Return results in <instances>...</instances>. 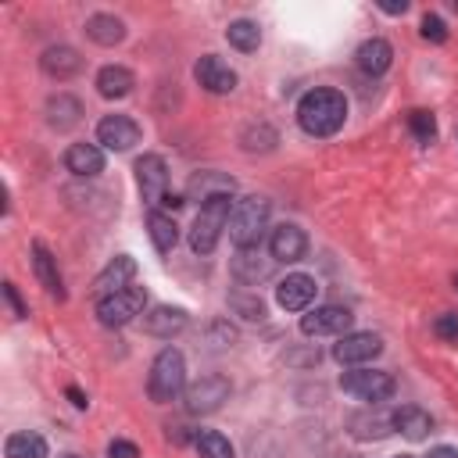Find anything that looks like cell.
I'll use <instances>...</instances> for the list:
<instances>
[{"label": "cell", "instance_id": "obj_1", "mask_svg": "<svg viewBox=\"0 0 458 458\" xmlns=\"http://www.w3.org/2000/svg\"><path fill=\"white\" fill-rule=\"evenodd\" d=\"M347 118V100L340 89H308L297 104V125L308 132V136H333L340 132Z\"/></svg>", "mask_w": 458, "mask_h": 458}, {"label": "cell", "instance_id": "obj_2", "mask_svg": "<svg viewBox=\"0 0 458 458\" xmlns=\"http://www.w3.org/2000/svg\"><path fill=\"white\" fill-rule=\"evenodd\" d=\"M229 215H233V193H218V197L204 200L190 225V250L200 258L211 254L222 240V229H229Z\"/></svg>", "mask_w": 458, "mask_h": 458}, {"label": "cell", "instance_id": "obj_3", "mask_svg": "<svg viewBox=\"0 0 458 458\" xmlns=\"http://www.w3.org/2000/svg\"><path fill=\"white\" fill-rule=\"evenodd\" d=\"M182 390H186V358L175 347H161L150 365V376H147V394L154 404H168Z\"/></svg>", "mask_w": 458, "mask_h": 458}, {"label": "cell", "instance_id": "obj_4", "mask_svg": "<svg viewBox=\"0 0 458 458\" xmlns=\"http://www.w3.org/2000/svg\"><path fill=\"white\" fill-rule=\"evenodd\" d=\"M268 211L272 204L265 197H240L233 204V215H229V240L240 247H258L261 243V233L268 225Z\"/></svg>", "mask_w": 458, "mask_h": 458}, {"label": "cell", "instance_id": "obj_5", "mask_svg": "<svg viewBox=\"0 0 458 458\" xmlns=\"http://www.w3.org/2000/svg\"><path fill=\"white\" fill-rule=\"evenodd\" d=\"M147 308V290L143 286H125L118 293H107L97 301V318L100 326L107 329H118V326H129L136 315H143Z\"/></svg>", "mask_w": 458, "mask_h": 458}, {"label": "cell", "instance_id": "obj_6", "mask_svg": "<svg viewBox=\"0 0 458 458\" xmlns=\"http://www.w3.org/2000/svg\"><path fill=\"white\" fill-rule=\"evenodd\" d=\"M340 386H344V394H351L358 401H369V404H379V401L394 397V390H397L394 376L379 372V369H351V372L340 376Z\"/></svg>", "mask_w": 458, "mask_h": 458}, {"label": "cell", "instance_id": "obj_7", "mask_svg": "<svg viewBox=\"0 0 458 458\" xmlns=\"http://www.w3.org/2000/svg\"><path fill=\"white\" fill-rule=\"evenodd\" d=\"M351 322H354L351 308H344V304H318L308 315H301V333L304 336H344L351 329Z\"/></svg>", "mask_w": 458, "mask_h": 458}, {"label": "cell", "instance_id": "obj_8", "mask_svg": "<svg viewBox=\"0 0 458 458\" xmlns=\"http://www.w3.org/2000/svg\"><path fill=\"white\" fill-rule=\"evenodd\" d=\"M229 401V379L225 376H200L197 383L186 386V411L193 415H211Z\"/></svg>", "mask_w": 458, "mask_h": 458}, {"label": "cell", "instance_id": "obj_9", "mask_svg": "<svg viewBox=\"0 0 458 458\" xmlns=\"http://www.w3.org/2000/svg\"><path fill=\"white\" fill-rule=\"evenodd\" d=\"M136 182H140V193L147 204H161L165 193H168V165L161 154H143L136 161Z\"/></svg>", "mask_w": 458, "mask_h": 458}, {"label": "cell", "instance_id": "obj_10", "mask_svg": "<svg viewBox=\"0 0 458 458\" xmlns=\"http://www.w3.org/2000/svg\"><path fill=\"white\" fill-rule=\"evenodd\" d=\"M193 79H197L208 93H218V97H222V93H233L236 82H240L236 72H233L222 57H215V54H204V57L193 64Z\"/></svg>", "mask_w": 458, "mask_h": 458}, {"label": "cell", "instance_id": "obj_11", "mask_svg": "<svg viewBox=\"0 0 458 458\" xmlns=\"http://www.w3.org/2000/svg\"><path fill=\"white\" fill-rule=\"evenodd\" d=\"M97 143L107 150H129L140 143V125L129 114H107L97 125Z\"/></svg>", "mask_w": 458, "mask_h": 458}, {"label": "cell", "instance_id": "obj_12", "mask_svg": "<svg viewBox=\"0 0 458 458\" xmlns=\"http://www.w3.org/2000/svg\"><path fill=\"white\" fill-rule=\"evenodd\" d=\"M379 351H383V340H379L376 333H344L340 344L333 347V358H336L340 365H365V361H372Z\"/></svg>", "mask_w": 458, "mask_h": 458}, {"label": "cell", "instance_id": "obj_13", "mask_svg": "<svg viewBox=\"0 0 458 458\" xmlns=\"http://www.w3.org/2000/svg\"><path fill=\"white\" fill-rule=\"evenodd\" d=\"M272 272H276V258H265L261 247H240L236 258H233V276H236L243 286H258V283H265Z\"/></svg>", "mask_w": 458, "mask_h": 458}, {"label": "cell", "instance_id": "obj_14", "mask_svg": "<svg viewBox=\"0 0 458 458\" xmlns=\"http://www.w3.org/2000/svg\"><path fill=\"white\" fill-rule=\"evenodd\" d=\"M315 279L311 276H304V272H293V276H286V279H279V286H276V304L283 308V311H304L311 301H315Z\"/></svg>", "mask_w": 458, "mask_h": 458}, {"label": "cell", "instance_id": "obj_15", "mask_svg": "<svg viewBox=\"0 0 458 458\" xmlns=\"http://www.w3.org/2000/svg\"><path fill=\"white\" fill-rule=\"evenodd\" d=\"M268 250H272L276 261H301L304 250H308V236H304L301 225L283 222V225L272 229V236H268Z\"/></svg>", "mask_w": 458, "mask_h": 458}, {"label": "cell", "instance_id": "obj_16", "mask_svg": "<svg viewBox=\"0 0 458 458\" xmlns=\"http://www.w3.org/2000/svg\"><path fill=\"white\" fill-rule=\"evenodd\" d=\"M186 322H190L186 308H175V304H157V308H150L143 315V329L150 336H157V340H172L175 333L186 329Z\"/></svg>", "mask_w": 458, "mask_h": 458}, {"label": "cell", "instance_id": "obj_17", "mask_svg": "<svg viewBox=\"0 0 458 458\" xmlns=\"http://www.w3.org/2000/svg\"><path fill=\"white\" fill-rule=\"evenodd\" d=\"M39 68H43L50 79L64 82V79L79 75V68H82V57H79V50H75V47H68V43H57V47H47V50L39 54Z\"/></svg>", "mask_w": 458, "mask_h": 458}, {"label": "cell", "instance_id": "obj_18", "mask_svg": "<svg viewBox=\"0 0 458 458\" xmlns=\"http://www.w3.org/2000/svg\"><path fill=\"white\" fill-rule=\"evenodd\" d=\"M136 276V261L129 258V254H118V258H111L104 268H100V276L93 279V290L100 293V297H107V293H118V290H125L129 286V279Z\"/></svg>", "mask_w": 458, "mask_h": 458}, {"label": "cell", "instance_id": "obj_19", "mask_svg": "<svg viewBox=\"0 0 458 458\" xmlns=\"http://www.w3.org/2000/svg\"><path fill=\"white\" fill-rule=\"evenodd\" d=\"M64 168L72 175H82V179H93L104 172V150L97 143H72L64 150Z\"/></svg>", "mask_w": 458, "mask_h": 458}, {"label": "cell", "instance_id": "obj_20", "mask_svg": "<svg viewBox=\"0 0 458 458\" xmlns=\"http://www.w3.org/2000/svg\"><path fill=\"white\" fill-rule=\"evenodd\" d=\"M32 272L39 279V286L50 293V297H64V283H61V272H57V258L47 250V243H32Z\"/></svg>", "mask_w": 458, "mask_h": 458}, {"label": "cell", "instance_id": "obj_21", "mask_svg": "<svg viewBox=\"0 0 458 458\" xmlns=\"http://www.w3.org/2000/svg\"><path fill=\"white\" fill-rule=\"evenodd\" d=\"M354 61H358V68H361L365 75H383V72L390 68V61H394V47H390L386 39L372 36V39H365V43L358 47Z\"/></svg>", "mask_w": 458, "mask_h": 458}, {"label": "cell", "instance_id": "obj_22", "mask_svg": "<svg viewBox=\"0 0 458 458\" xmlns=\"http://www.w3.org/2000/svg\"><path fill=\"white\" fill-rule=\"evenodd\" d=\"M132 86H136V79H132V72L122 68V64H107V68L97 72V93L107 97V100H122V97H129Z\"/></svg>", "mask_w": 458, "mask_h": 458}, {"label": "cell", "instance_id": "obj_23", "mask_svg": "<svg viewBox=\"0 0 458 458\" xmlns=\"http://www.w3.org/2000/svg\"><path fill=\"white\" fill-rule=\"evenodd\" d=\"M79 118H82V104L72 93H57V97L47 100V122H50V129L64 132V129L79 125Z\"/></svg>", "mask_w": 458, "mask_h": 458}, {"label": "cell", "instance_id": "obj_24", "mask_svg": "<svg viewBox=\"0 0 458 458\" xmlns=\"http://www.w3.org/2000/svg\"><path fill=\"white\" fill-rule=\"evenodd\" d=\"M147 233H150V243H154L157 254H172V247L179 243V225H175V218L165 215V211H157V208L147 215Z\"/></svg>", "mask_w": 458, "mask_h": 458}, {"label": "cell", "instance_id": "obj_25", "mask_svg": "<svg viewBox=\"0 0 458 458\" xmlns=\"http://www.w3.org/2000/svg\"><path fill=\"white\" fill-rule=\"evenodd\" d=\"M394 429H401L408 440H426L429 429H433V419H429V411H422L415 404H404V408L394 411Z\"/></svg>", "mask_w": 458, "mask_h": 458}, {"label": "cell", "instance_id": "obj_26", "mask_svg": "<svg viewBox=\"0 0 458 458\" xmlns=\"http://www.w3.org/2000/svg\"><path fill=\"white\" fill-rule=\"evenodd\" d=\"M86 36H89L93 43H100V47H114V43L125 39V21L114 18V14H93V18L86 21Z\"/></svg>", "mask_w": 458, "mask_h": 458}, {"label": "cell", "instance_id": "obj_27", "mask_svg": "<svg viewBox=\"0 0 458 458\" xmlns=\"http://www.w3.org/2000/svg\"><path fill=\"white\" fill-rule=\"evenodd\" d=\"M233 190H236V182L229 175H222V172H204V175H193L190 179V197L200 193V204L211 200V197H218V193H233Z\"/></svg>", "mask_w": 458, "mask_h": 458}, {"label": "cell", "instance_id": "obj_28", "mask_svg": "<svg viewBox=\"0 0 458 458\" xmlns=\"http://www.w3.org/2000/svg\"><path fill=\"white\" fill-rule=\"evenodd\" d=\"M351 426H354V437H361V440H379V437H386L390 429H394V411L386 415V411H365V415H354L351 419Z\"/></svg>", "mask_w": 458, "mask_h": 458}, {"label": "cell", "instance_id": "obj_29", "mask_svg": "<svg viewBox=\"0 0 458 458\" xmlns=\"http://www.w3.org/2000/svg\"><path fill=\"white\" fill-rule=\"evenodd\" d=\"M7 458H47V440L39 433H11L4 444Z\"/></svg>", "mask_w": 458, "mask_h": 458}, {"label": "cell", "instance_id": "obj_30", "mask_svg": "<svg viewBox=\"0 0 458 458\" xmlns=\"http://www.w3.org/2000/svg\"><path fill=\"white\" fill-rule=\"evenodd\" d=\"M225 39H229L236 50L250 54V50H258V43H261V29H258V21H250V18H236V21H229Z\"/></svg>", "mask_w": 458, "mask_h": 458}, {"label": "cell", "instance_id": "obj_31", "mask_svg": "<svg viewBox=\"0 0 458 458\" xmlns=\"http://www.w3.org/2000/svg\"><path fill=\"white\" fill-rule=\"evenodd\" d=\"M193 444H197V454H200V458H236L229 437H222L218 429H200V433L193 437Z\"/></svg>", "mask_w": 458, "mask_h": 458}, {"label": "cell", "instance_id": "obj_32", "mask_svg": "<svg viewBox=\"0 0 458 458\" xmlns=\"http://www.w3.org/2000/svg\"><path fill=\"white\" fill-rule=\"evenodd\" d=\"M229 308L247 322H261L265 318V301L258 297V290H233L229 293Z\"/></svg>", "mask_w": 458, "mask_h": 458}, {"label": "cell", "instance_id": "obj_33", "mask_svg": "<svg viewBox=\"0 0 458 458\" xmlns=\"http://www.w3.org/2000/svg\"><path fill=\"white\" fill-rule=\"evenodd\" d=\"M408 129L415 132L419 143H433V136H437V122H433L429 111H411L408 114Z\"/></svg>", "mask_w": 458, "mask_h": 458}, {"label": "cell", "instance_id": "obj_34", "mask_svg": "<svg viewBox=\"0 0 458 458\" xmlns=\"http://www.w3.org/2000/svg\"><path fill=\"white\" fill-rule=\"evenodd\" d=\"M422 39H429V43H444V39H447V25H444V18H437V14H422Z\"/></svg>", "mask_w": 458, "mask_h": 458}, {"label": "cell", "instance_id": "obj_35", "mask_svg": "<svg viewBox=\"0 0 458 458\" xmlns=\"http://www.w3.org/2000/svg\"><path fill=\"white\" fill-rule=\"evenodd\" d=\"M433 333H437L440 340H458V311H444V315H437Z\"/></svg>", "mask_w": 458, "mask_h": 458}, {"label": "cell", "instance_id": "obj_36", "mask_svg": "<svg viewBox=\"0 0 458 458\" xmlns=\"http://www.w3.org/2000/svg\"><path fill=\"white\" fill-rule=\"evenodd\" d=\"M107 458H140V447L132 440H111L107 444Z\"/></svg>", "mask_w": 458, "mask_h": 458}, {"label": "cell", "instance_id": "obj_37", "mask_svg": "<svg viewBox=\"0 0 458 458\" xmlns=\"http://www.w3.org/2000/svg\"><path fill=\"white\" fill-rule=\"evenodd\" d=\"M4 297H7V304H11V311H14V318H25V315H29V308L21 304V297H18L14 283H4Z\"/></svg>", "mask_w": 458, "mask_h": 458}, {"label": "cell", "instance_id": "obj_38", "mask_svg": "<svg viewBox=\"0 0 458 458\" xmlns=\"http://www.w3.org/2000/svg\"><path fill=\"white\" fill-rule=\"evenodd\" d=\"M379 11H386V14H404L408 4H404V0H379Z\"/></svg>", "mask_w": 458, "mask_h": 458}, {"label": "cell", "instance_id": "obj_39", "mask_svg": "<svg viewBox=\"0 0 458 458\" xmlns=\"http://www.w3.org/2000/svg\"><path fill=\"white\" fill-rule=\"evenodd\" d=\"M64 394H68V401H72V404H75V408H86V404H89V401H86V394H82V390H79V386H68V390H64Z\"/></svg>", "mask_w": 458, "mask_h": 458}, {"label": "cell", "instance_id": "obj_40", "mask_svg": "<svg viewBox=\"0 0 458 458\" xmlns=\"http://www.w3.org/2000/svg\"><path fill=\"white\" fill-rule=\"evenodd\" d=\"M426 458H458V451L454 447H433Z\"/></svg>", "mask_w": 458, "mask_h": 458}, {"label": "cell", "instance_id": "obj_41", "mask_svg": "<svg viewBox=\"0 0 458 458\" xmlns=\"http://www.w3.org/2000/svg\"><path fill=\"white\" fill-rule=\"evenodd\" d=\"M168 211H175V208H182V197L179 193H165V200H161Z\"/></svg>", "mask_w": 458, "mask_h": 458}, {"label": "cell", "instance_id": "obj_42", "mask_svg": "<svg viewBox=\"0 0 458 458\" xmlns=\"http://www.w3.org/2000/svg\"><path fill=\"white\" fill-rule=\"evenodd\" d=\"M61 458H82V454H61Z\"/></svg>", "mask_w": 458, "mask_h": 458}, {"label": "cell", "instance_id": "obj_43", "mask_svg": "<svg viewBox=\"0 0 458 458\" xmlns=\"http://www.w3.org/2000/svg\"><path fill=\"white\" fill-rule=\"evenodd\" d=\"M397 458H415V454H397Z\"/></svg>", "mask_w": 458, "mask_h": 458}, {"label": "cell", "instance_id": "obj_44", "mask_svg": "<svg viewBox=\"0 0 458 458\" xmlns=\"http://www.w3.org/2000/svg\"><path fill=\"white\" fill-rule=\"evenodd\" d=\"M454 286H458V276H454Z\"/></svg>", "mask_w": 458, "mask_h": 458}]
</instances>
